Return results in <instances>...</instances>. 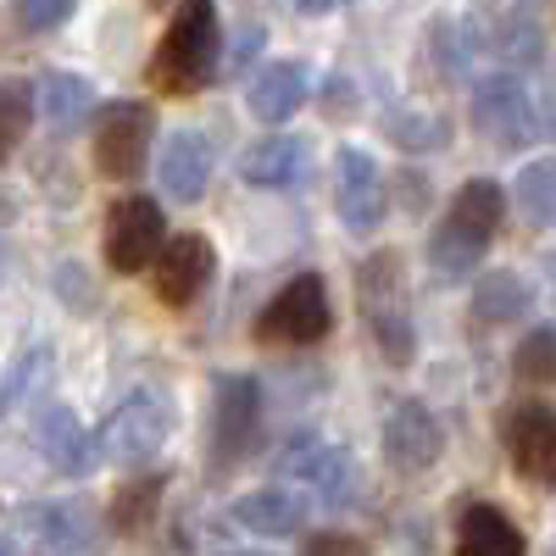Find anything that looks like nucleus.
I'll return each mask as SVG.
<instances>
[{"instance_id": "nucleus-1", "label": "nucleus", "mask_w": 556, "mask_h": 556, "mask_svg": "<svg viewBox=\"0 0 556 556\" xmlns=\"http://www.w3.org/2000/svg\"><path fill=\"white\" fill-rule=\"evenodd\" d=\"M501 217H506V190H501L495 178H468V184H462V190L451 195L445 223L434 228V240H429L434 273H445V278L473 273L479 256H484L490 240H495Z\"/></svg>"}, {"instance_id": "nucleus-2", "label": "nucleus", "mask_w": 556, "mask_h": 556, "mask_svg": "<svg viewBox=\"0 0 556 556\" xmlns=\"http://www.w3.org/2000/svg\"><path fill=\"white\" fill-rule=\"evenodd\" d=\"M217 45H223V28H217L212 0H178V17L162 34L156 62H151L156 89L162 96H195V89H206L217 73Z\"/></svg>"}, {"instance_id": "nucleus-3", "label": "nucleus", "mask_w": 556, "mask_h": 556, "mask_svg": "<svg viewBox=\"0 0 556 556\" xmlns=\"http://www.w3.org/2000/svg\"><path fill=\"white\" fill-rule=\"evenodd\" d=\"M356 295L362 312L374 323V340L384 351V362H412V323H406V273L395 251H374L356 267Z\"/></svg>"}, {"instance_id": "nucleus-4", "label": "nucleus", "mask_w": 556, "mask_h": 556, "mask_svg": "<svg viewBox=\"0 0 556 556\" xmlns=\"http://www.w3.org/2000/svg\"><path fill=\"white\" fill-rule=\"evenodd\" d=\"M329 329H334V306H329V290H323L317 273L290 278L256 317V340H267V345H312Z\"/></svg>"}, {"instance_id": "nucleus-5", "label": "nucleus", "mask_w": 556, "mask_h": 556, "mask_svg": "<svg viewBox=\"0 0 556 556\" xmlns=\"http://www.w3.org/2000/svg\"><path fill=\"white\" fill-rule=\"evenodd\" d=\"M173 429V401L162 390H134L101 429V456L117 462V468H134V462H151L167 445Z\"/></svg>"}, {"instance_id": "nucleus-6", "label": "nucleus", "mask_w": 556, "mask_h": 556, "mask_svg": "<svg viewBox=\"0 0 556 556\" xmlns=\"http://www.w3.org/2000/svg\"><path fill=\"white\" fill-rule=\"evenodd\" d=\"M278 468H285L295 484H306L317 501H329V506H345L362 484V468L351 462V451L323 440V434H295L285 445V456H278Z\"/></svg>"}, {"instance_id": "nucleus-7", "label": "nucleus", "mask_w": 556, "mask_h": 556, "mask_svg": "<svg viewBox=\"0 0 556 556\" xmlns=\"http://www.w3.org/2000/svg\"><path fill=\"white\" fill-rule=\"evenodd\" d=\"M167 251V223L151 195H128L106 212V262L112 273H139Z\"/></svg>"}, {"instance_id": "nucleus-8", "label": "nucleus", "mask_w": 556, "mask_h": 556, "mask_svg": "<svg viewBox=\"0 0 556 556\" xmlns=\"http://www.w3.org/2000/svg\"><path fill=\"white\" fill-rule=\"evenodd\" d=\"M151 134H156V112L139 101H117L101 112L96 123V167L106 178H134L151 156Z\"/></svg>"}, {"instance_id": "nucleus-9", "label": "nucleus", "mask_w": 556, "mask_h": 556, "mask_svg": "<svg viewBox=\"0 0 556 556\" xmlns=\"http://www.w3.org/2000/svg\"><path fill=\"white\" fill-rule=\"evenodd\" d=\"M473 123L484 139H495V146L506 151H523L534 139V101L518 73H490L479 89H473Z\"/></svg>"}, {"instance_id": "nucleus-10", "label": "nucleus", "mask_w": 556, "mask_h": 556, "mask_svg": "<svg viewBox=\"0 0 556 556\" xmlns=\"http://www.w3.org/2000/svg\"><path fill=\"white\" fill-rule=\"evenodd\" d=\"M334 206H340V223L356 228V235H367V228H379L384 212H390V195H384V173L379 162L345 146L334 156Z\"/></svg>"}, {"instance_id": "nucleus-11", "label": "nucleus", "mask_w": 556, "mask_h": 556, "mask_svg": "<svg viewBox=\"0 0 556 556\" xmlns=\"http://www.w3.org/2000/svg\"><path fill=\"white\" fill-rule=\"evenodd\" d=\"M440 445H445V429L424 401H395L390 406V417H384V462L390 468L424 473L440 462Z\"/></svg>"}, {"instance_id": "nucleus-12", "label": "nucleus", "mask_w": 556, "mask_h": 556, "mask_svg": "<svg viewBox=\"0 0 556 556\" xmlns=\"http://www.w3.org/2000/svg\"><path fill=\"white\" fill-rule=\"evenodd\" d=\"M506 445H513V462L529 484H556V406L534 401L518 406L513 424H506Z\"/></svg>"}, {"instance_id": "nucleus-13", "label": "nucleus", "mask_w": 556, "mask_h": 556, "mask_svg": "<svg viewBox=\"0 0 556 556\" xmlns=\"http://www.w3.org/2000/svg\"><path fill=\"white\" fill-rule=\"evenodd\" d=\"M206 285H212V245L201 235L167 240V251L156 256V295L167 306H190Z\"/></svg>"}, {"instance_id": "nucleus-14", "label": "nucleus", "mask_w": 556, "mask_h": 556, "mask_svg": "<svg viewBox=\"0 0 556 556\" xmlns=\"http://www.w3.org/2000/svg\"><path fill=\"white\" fill-rule=\"evenodd\" d=\"M240 173H245V184H256V190H290V184H301L312 173V146L295 139V134H267V139H256V146H245Z\"/></svg>"}, {"instance_id": "nucleus-15", "label": "nucleus", "mask_w": 556, "mask_h": 556, "mask_svg": "<svg viewBox=\"0 0 556 556\" xmlns=\"http://www.w3.org/2000/svg\"><path fill=\"white\" fill-rule=\"evenodd\" d=\"M256 417H262V390L245 374L217 379V456L235 462L256 440Z\"/></svg>"}, {"instance_id": "nucleus-16", "label": "nucleus", "mask_w": 556, "mask_h": 556, "mask_svg": "<svg viewBox=\"0 0 556 556\" xmlns=\"http://www.w3.org/2000/svg\"><path fill=\"white\" fill-rule=\"evenodd\" d=\"M156 173H162V190H167L173 201H201L206 178H212V146H206V134L178 128L167 146H162Z\"/></svg>"}, {"instance_id": "nucleus-17", "label": "nucleus", "mask_w": 556, "mask_h": 556, "mask_svg": "<svg viewBox=\"0 0 556 556\" xmlns=\"http://www.w3.org/2000/svg\"><path fill=\"white\" fill-rule=\"evenodd\" d=\"M28 529L51 556H96V529H89V513L73 501H39L28 506Z\"/></svg>"}, {"instance_id": "nucleus-18", "label": "nucleus", "mask_w": 556, "mask_h": 556, "mask_svg": "<svg viewBox=\"0 0 556 556\" xmlns=\"http://www.w3.org/2000/svg\"><path fill=\"white\" fill-rule=\"evenodd\" d=\"M306 96H312V78H306L301 62H267V67L251 78V89H245V106H251L262 123H285V117L301 112Z\"/></svg>"}, {"instance_id": "nucleus-19", "label": "nucleus", "mask_w": 556, "mask_h": 556, "mask_svg": "<svg viewBox=\"0 0 556 556\" xmlns=\"http://www.w3.org/2000/svg\"><path fill=\"white\" fill-rule=\"evenodd\" d=\"M34 445L56 473H84L89 468V429L78 424L73 406H45L34 424Z\"/></svg>"}, {"instance_id": "nucleus-20", "label": "nucleus", "mask_w": 556, "mask_h": 556, "mask_svg": "<svg viewBox=\"0 0 556 556\" xmlns=\"http://www.w3.org/2000/svg\"><path fill=\"white\" fill-rule=\"evenodd\" d=\"M235 523L262 534V540H290V534H301V501L290 490H278V484L251 490V495L235 501Z\"/></svg>"}, {"instance_id": "nucleus-21", "label": "nucleus", "mask_w": 556, "mask_h": 556, "mask_svg": "<svg viewBox=\"0 0 556 556\" xmlns=\"http://www.w3.org/2000/svg\"><path fill=\"white\" fill-rule=\"evenodd\" d=\"M456 556H523V534L501 506H468L456 529Z\"/></svg>"}, {"instance_id": "nucleus-22", "label": "nucleus", "mask_w": 556, "mask_h": 556, "mask_svg": "<svg viewBox=\"0 0 556 556\" xmlns=\"http://www.w3.org/2000/svg\"><path fill=\"white\" fill-rule=\"evenodd\" d=\"M34 106L51 128H78L89 117V106H96V89H89L78 73H45L34 84Z\"/></svg>"}, {"instance_id": "nucleus-23", "label": "nucleus", "mask_w": 556, "mask_h": 556, "mask_svg": "<svg viewBox=\"0 0 556 556\" xmlns=\"http://www.w3.org/2000/svg\"><path fill=\"white\" fill-rule=\"evenodd\" d=\"M529 312V285L518 273H506V267H495L490 278H479V295H473V323H518Z\"/></svg>"}, {"instance_id": "nucleus-24", "label": "nucleus", "mask_w": 556, "mask_h": 556, "mask_svg": "<svg viewBox=\"0 0 556 556\" xmlns=\"http://www.w3.org/2000/svg\"><path fill=\"white\" fill-rule=\"evenodd\" d=\"M162 473H134L117 495H112V529L123 534H139V529H151L156 518V506H162Z\"/></svg>"}, {"instance_id": "nucleus-25", "label": "nucleus", "mask_w": 556, "mask_h": 556, "mask_svg": "<svg viewBox=\"0 0 556 556\" xmlns=\"http://www.w3.org/2000/svg\"><path fill=\"white\" fill-rule=\"evenodd\" d=\"M479 34H484V51H495L501 62H513V67H529V62L545 56V34L529 17H501V23H490Z\"/></svg>"}, {"instance_id": "nucleus-26", "label": "nucleus", "mask_w": 556, "mask_h": 556, "mask_svg": "<svg viewBox=\"0 0 556 556\" xmlns=\"http://www.w3.org/2000/svg\"><path fill=\"white\" fill-rule=\"evenodd\" d=\"M518 206L534 228H556V162L540 156L518 173Z\"/></svg>"}, {"instance_id": "nucleus-27", "label": "nucleus", "mask_w": 556, "mask_h": 556, "mask_svg": "<svg viewBox=\"0 0 556 556\" xmlns=\"http://www.w3.org/2000/svg\"><path fill=\"white\" fill-rule=\"evenodd\" d=\"M513 374L523 384H556V329H534L523 334L518 356H513Z\"/></svg>"}, {"instance_id": "nucleus-28", "label": "nucleus", "mask_w": 556, "mask_h": 556, "mask_svg": "<svg viewBox=\"0 0 556 556\" xmlns=\"http://www.w3.org/2000/svg\"><path fill=\"white\" fill-rule=\"evenodd\" d=\"M390 134L401 139L406 151H434V146H445V117H429V112H395V123H390Z\"/></svg>"}, {"instance_id": "nucleus-29", "label": "nucleus", "mask_w": 556, "mask_h": 556, "mask_svg": "<svg viewBox=\"0 0 556 556\" xmlns=\"http://www.w3.org/2000/svg\"><path fill=\"white\" fill-rule=\"evenodd\" d=\"M39 374H51V351H45V345H34L28 356H17L12 362V374H7V395H0V401H7V406H23V395L34 390V379Z\"/></svg>"}, {"instance_id": "nucleus-30", "label": "nucleus", "mask_w": 556, "mask_h": 556, "mask_svg": "<svg viewBox=\"0 0 556 556\" xmlns=\"http://www.w3.org/2000/svg\"><path fill=\"white\" fill-rule=\"evenodd\" d=\"M0 112H7V146H0V151H17L23 146V134H28V117L39 112L34 101H28V89L23 84H7V96H0Z\"/></svg>"}, {"instance_id": "nucleus-31", "label": "nucleus", "mask_w": 556, "mask_h": 556, "mask_svg": "<svg viewBox=\"0 0 556 556\" xmlns=\"http://www.w3.org/2000/svg\"><path fill=\"white\" fill-rule=\"evenodd\" d=\"M73 17V0H17V23L28 34H51Z\"/></svg>"}, {"instance_id": "nucleus-32", "label": "nucleus", "mask_w": 556, "mask_h": 556, "mask_svg": "<svg viewBox=\"0 0 556 556\" xmlns=\"http://www.w3.org/2000/svg\"><path fill=\"white\" fill-rule=\"evenodd\" d=\"M306 556H367V545L356 534H312Z\"/></svg>"}, {"instance_id": "nucleus-33", "label": "nucleus", "mask_w": 556, "mask_h": 556, "mask_svg": "<svg viewBox=\"0 0 556 556\" xmlns=\"http://www.w3.org/2000/svg\"><path fill=\"white\" fill-rule=\"evenodd\" d=\"M256 45H262V34H256V28H251V34H245V39H240V45H235V67H245V62H251V56H256Z\"/></svg>"}, {"instance_id": "nucleus-34", "label": "nucleus", "mask_w": 556, "mask_h": 556, "mask_svg": "<svg viewBox=\"0 0 556 556\" xmlns=\"http://www.w3.org/2000/svg\"><path fill=\"white\" fill-rule=\"evenodd\" d=\"M545 134H551V139H556V84H551V89H545Z\"/></svg>"}, {"instance_id": "nucleus-35", "label": "nucleus", "mask_w": 556, "mask_h": 556, "mask_svg": "<svg viewBox=\"0 0 556 556\" xmlns=\"http://www.w3.org/2000/svg\"><path fill=\"white\" fill-rule=\"evenodd\" d=\"M295 7H301V12H312V17H317V12H334V0H295Z\"/></svg>"}, {"instance_id": "nucleus-36", "label": "nucleus", "mask_w": 556, "mask_h": 556, "mask_svg": "<svg viewBox=\"0 0 556 556\" xmlns=\"http://www.w3.org/2000/svg\"><path fill=\"white\" fill-rule=\"evenodd\" d=\"M228 556H267V551H228Z\"/></svg>"}, {"instance_id": "nucleus-37", "label": "nucleus", "mask_w": 556, "mask_h": 556, "mask_svg": "<svg viewBox=\"0 0 556 556\" xmlns=\"http://www.w3.org/2000/svg\"><path fill=\"white\" fill-rule=\"evenodd\" d=\"M151 7H167V0H151Z\"/></svg>"}]
</instances>
